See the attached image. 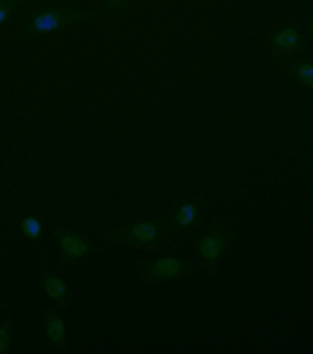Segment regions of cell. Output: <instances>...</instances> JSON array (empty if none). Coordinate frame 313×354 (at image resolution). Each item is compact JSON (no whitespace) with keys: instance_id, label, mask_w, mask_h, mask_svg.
<instances>
[{"instance_id":"obj_1","label":"cell","mask_w":313,"mask_h":354,"mask_svg":"<svg viewBox=\"0 0 313 354\" xmlns=\"http://www.w3.org/2000/svg\"><path fill=\"white\" fill-rule=\"evenodd\" d=\"M168 225L160 219H135L124 225L122 230L108 233V241L116 246H133V249H160L168 243Z\"/></svg>"},{"instance_id":"obj_2","label":"cell","mask_w":313,"mask_h":354,"mask_svg":"<svg viewBox=\"0 0 313 354\" xmlns=\"http://www.w3.org/2000/svg\"><path fill=\"white\" fill-rule=\"evenodd\" d=\"M229 230L225 225H211L208 230H202L195 243V252H198V263L205 273H219L229 257Z\"/></svg>"},{"instance_id":"obj_3","label":"cell","mask_w":313,"mask_h":354,"mask_svg":"<svg viewBox=\"0 0 313 354\" xmlns=\"http://www.w3.org/2000/svg\"><path fill=\"white\" fill-rule=\"evenodd\" d=\"M141 279L146 284L184 281V279H189V263L181 257H173V254H162V257L141 263Z\"/></svg>"},{"instance_id":"obj_4","label":"cell","mask_w":313,"mask_h":354,"mask_svg":"<svg viewBox=\"0 0 313 354\" xmlns=\"http://www.w3.org/2000/svg\"><path fill=\"white\" fill-rule=\"evenodd\" d=\"M84 19L86 14L79 6H57V8H49V11L35 14L28 22V30L44 35V32H55V30H59L62 25H68V22H84Z\"/></svg>"},{"instance_id":"obj_5","label":"cell","mask_w":313,"mask_h":354,"mask_svg":"<svg viewBox=\"0 0 313 354\" xmlns=\"http://www.w3.org/2000/svg\"><path fill=\"white\" fill-rule=\"evenodd\" d=\"M55 243H57L59 257L68 260V263H82L95 252V243L73 227H57L55 230Z\"/></svg>"},{"instance_id":"obj_6","label":"cell","mask_w":313,"mask_h":354,"mask_svg":"<svg viewBox=\"0 0 313 354\" xmlns=\"http://www.w3.org/2000/svg\"><path fill=\"white\" fill-rule=\"evenodd\" d=\"M303 44H305V35H303V30L297 28V25H281L278 30H273V35H270L273 55L278 59H284V62H289L294 55H300Z\"/></svg>"},{"instance_id":"obj_7","label":"cell","mask_w":313,"mask_h":354,"mask_svg":"<svg viewBox=\"0 0 313 354\" xmlns=\"http://www.w3.org/2000/svg\"><path fill=\"white\" fill-rule=\"evenodd\" d=\"M44 341L49 344L52 352H68V325L65 317L57 311V306H46L44 308Z\"/></svg>"},{"instance_id":"obj_8","label":"cell","mask_w":313,"mask_h":354,"mask_svg":"<svg viewBox=\"0 0 313 354\" xmlns=\"http://www.w3.org/2000/svg\"><path fill=\"white\" fill-rule=\"evenodd\" d=\"M200 211H202V203L200 201H187V203H181V206H176L165 216V225H168V230H171V236L176 233H187L195 222L200 219Z\"/></svg>"},{"instance_id":"obj_9","label":"cell","mask_w":313,"mask_h":354,"mask_svg":"<svg viewBox=\"0 0 313 354\" xmlns=\"http://www.w3.org/2000/svg\"><path fill=\"white\" fill-rule=\"evenodd\" d=\"M41 284H44V292H46L52 306H57V308H68V306H70L68 284L62 281V276H59L57 270L44 268V270H41Z\"/></svg>"},{"instance_id":"obj_10","label":"cell","mask_w":313,"mask_h":354,"mask_svg":"<svg viewBox=\"0 0 313 354\" xmlns=\"http://www.w3.org/2000/svg\"><path fill=\"white\" fill-rule=\"evenodd\" d=\"M292 79L300 84L303 89L313 92V62L311 59H300L292 65Z\"/></svg>"},{"instance_id":"obj_11","label":"cell","mask_w":313,"mask_h":354,"mask_svg":"<svg viewBox=\"0 0 313 354\" xmlns=\"http://www.w3.org/2000/svg\"><path fill=\"white\" fill-rule=\"evenodd\" d=\"M14 349V319L0 322V354H8Z\"/></svg>"},{"instance_id":"obj_12","label":"cell","mask_w":313,"mask_h":354,"mask_svg":"<svg viewBox=\"0 0 313 354\" xmlns=\"http://www.w3.org/2000/svg\"><path fill=\"white\" fill-rule=\"evenodd\" d=\"M19 230H22V236H28L30 241H38L41 233H44V225H41V219H38V216H22Z\"/></svg>"},{"instance_id":"obj_13","label":"cell","mask_w":313,"mask_h":354,"mask_svg":"<svg viewBox=\"0 0 313 354\" xmlns=\"http://www.w3.org/2000/svg\"><path fill=\"white\" fill-rule=\"evenodd\" d=\"M19 3H22V0H0V25L11 22V17L17 14Z\"/></svg>"},{"instance_id":"obj_14","label":"cell","mask_w":313,"mask_h":354,"mask_svg":"<svg viewBox=\"0 0 313 354\" xmlns=\"http://www.w3.org/2000/svg\"><path fill=\"white\" fill-rule=\"evenodd\" d=\"M124 8H127V0H106V11H108L111 17L122 14Z\"/></svg>"},{"instance_id":"obj_15","label":"cell","mask_w":313,"mask_h":354,"mask_svg":"<svg viewBox=\"0 0 313 354\" xmlns=\"http://www.w3.org/2000/svg\"><path fill=\"white\" fill-rule=\"evenodd\" d=\"M305 25H308V30H311V35H313V17H308V19H305Z\"/></svg>"},{"instance_id":"obj_16","label":"cell","mask_w":313,"mask_h":354,"mask_svg":"<svg viewBox=\"0 0 313 354\" xmlns=\"http://www.w3.org/2000/svg\"><path fill=\"white\" fill-rule=\"evenodd\" d=\"M0 314H3V297H0Z\"/></svg>"}]
</instances>
